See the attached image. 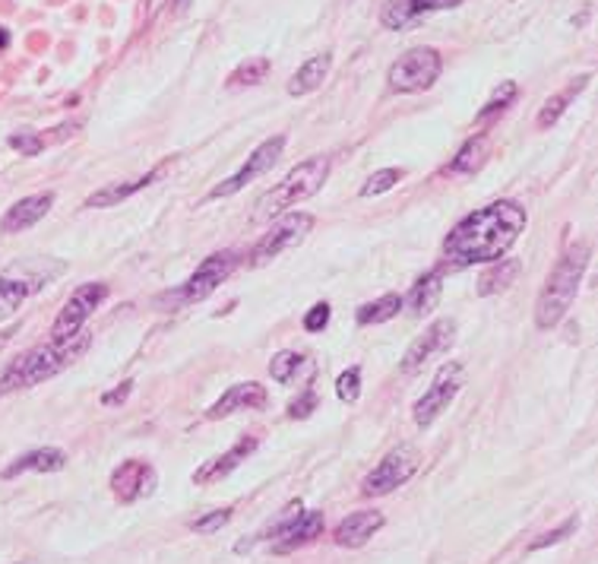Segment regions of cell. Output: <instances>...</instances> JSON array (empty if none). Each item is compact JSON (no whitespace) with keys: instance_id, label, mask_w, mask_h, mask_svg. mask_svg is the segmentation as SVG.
Instances as JSON below:
<instances>
[{"instance_id":"1","label":"cell","mask_w":598,"mask_h":564,"mask_svg":"<svg viewBox=\"0 0 598 564\" xmlns=\"http://www.w3.org/2000/svg\"><path fill=\"white\" fill-rule=\"evenodd\" d=\"M526 229V210L516 200H497L475 210L443 241V261L450 267H471V263H494L520 241Z\"/></svg>"},{"instance_id":"2","label":"cell","mask_w":598,"mask_h":564,"mask_svg":"<svg viewBox=\"0 0 598 564\" xmlns=\"http://www.w3.org/2000/svg\"><path fill=\"white\" fill-rule=\"evenodd\" d=\"M89 346H92V333L79 330V333L66 336V340H51L48 346H38L16 355L6 368H0V396L13 394V390L35 387V384L61 374L66 364L76 362Z\"/></svg>"},{"instance_id":"3","label":"cell","mask_w":598,"mask_h":564,"mask_svg":"<svg viewBox=\"0 0 598 564\" xmlns=\"http://www.w3.org/2000/svg\"><path fill=\"white\" fill-rule=\"evenodd\" d=\"M589 257H593V248H589L586 241H580L557 261V267L551 270L548 282H544L542 295H538V302H535L538 330H551L563 321V314H567L570 304H573L576 292H580L583 276H586Z\"/></svg>"},{"instance_id":"4","label":"cell","mask_w":598,"mask_h":564,"mask_svg":"<svg viewBox=\"0 0 598 564\" xmlns=\"http://www.w3.org/2000/svg\"><path fill=\"white\" fill-rule=\"evenodd\" d=\"M327 178H329V159L327 156L304 159V162L295 165V169H291L276 188H269L260 200H257L254 219L257 222H269V219L282 216L285 210L298 207L301 200L314 197L317 190L327 184Z\"/></svg>"},{"instance_id":"5","label":"cell","mask_w":598,"mask_h":564,"mask_svg":"<svg viewBox=\"0 0 598 564\" xmlns=\"http://www.w3.org/2000/svg\"><path fill=\"white\" fill-rule=\"evenodd\" d=\"M241 263V257L235 254V251H222V254H212L206 257L203 263H199V270L194 276H190L184 285H177V289L165 292V295L156 298V304H165L162 311H181V308H190V304L203 302V298H209L212 292L218 289L225 280H228L231 273H235V267Z\"/></svg>"},{"instance_id":"6","label":"cell","mask_w":598,"mask_h":564,"mask_svg":"<svg viewBox=\"0 0 598 564\" xmlns=\"http://www.w3.org/2000/svg\"><path fill=\"white\" fill-rule=\"evenodd\" d=\"M418 467H421V454H418L411 444H402V447L390 450V454L383 456L380 467L370 469V473L364 476L361 495L380 497V495L396 492L399 486H405V482H409L411 476L418 473Z\"/></svg>"},{"instance_id":"7","label":"cell","mask_w":598,"mask_h":564,"mask_svg":"<svg viewBox=\"0 0 598 564\" xmlns=\"http://www.w3.org/2000/svg\"><path fill=\"white\" fill-rule=\"evenodd\" d=\"M317 219L310 216V212H291V216H285L282 222L276 225V229H269L260 241L250 248L248 254V267H266L269 261H276L282 251L295 248V244H301L304 238L310 235V229H314Z\"/></svg>"},{"instance_id":"8","label":"cell","mask_w":598,"mask_h":564,"mask_svg":"<svg viewBox=\"0 0 598 564\" xmlns=\"http://www.w3.org/2000/svg\"><path fill=\"white\" fill-rule=\"evenodd\" d=\"M443 70V57L437 55V48H411L390 67V86L396 92H421L431 89L434 79Z\"/></svg>"},{"instance_id":"9","label":"cell","mask_w":598,"mask_h":564,"mask_svg":"<svg viewBox=\"0 0 598 564\" xmlns=\"http://www.w3.org/2000/svg\"><path fill=\"white\" fill-rule=\"evenodd\" d=\"M465 384V368L460 362H447L441 371L434 374V384L428 387V394L415 403V422L421 428H431L437 422V415L456 400V394L462 390Z\"/></svg>"},{"instance_id":"10","label":"cell","mask_w":598,"mask_h":564,"mask_svg":"<svg viewBox=\"0 0 598 564\" xmlns=\"http://www.w3.org/2000/svg\"><path fill=\"white\" fill-rule=\"evenodd\" d=\"M282 149H285V137H269L266 143H260L254 149V156H248V162H244V169H238L231 178H225V181H218L216 188L209 190V200H225V197L238 194V190L248 188L254 178L266 175V171L272 169V165L282 159Z\"/></svg>"},{"instance_id":"11","label":"cell","mask_w":598,"mask_h":564,"mask_svg":"<svg viewBox=\"0 0 598 564\" xmlns=\"http://www.w3.org/2000/svg\"><path fill=\"white\" fill-rule=\"evenodd\" d=\"M108 298V285L105 282H86L66 298L61 314L55 317V327H51V340H66V336L79 333L86 323V317H92V311Z\"/></svg>"},{"instance_id":"12","label":"cell","mask_w":598,"mask_h":564,"mask_svg":"<svg viewBox=\"0 0 598 564\" xmlns=\"http://www.w3.org/2000/svg\"><path fill=\"white\" fill-rule=\"evenodd\" d=\"M453 340H456V321L453 317H441V321L431 323V327L405 349L402 362H399V371H402V374H418L431 358L447 353V349L453 346Z\"/></svg>"},{"instance_id":"13","label":"cell","mask_w":598,"mask_h":564,"mask_svg":"<svg viewBox=\"0 0 598 564\" xmlns=\"http://www.w3.org/2000/svg\"><path fill=\"white\" fill-rule=\"evenodd\" d=\"M152 488H156V469L146 460H124L111 473V492L121 504L139 501V497L152 495Z\"/></svg>"},{"instance_id":"14","label":"cell","mask_w":598,"mask_h":564,"mask_svg":"<svg viewBox=\"0 0 598 564\" xmlns=\"http://www.w3.org/2000/svg\"><path fill=\"white\" fill-rule=\"evenodd\" d=\"M462 0H387L380 10V23L387 29H411L421 23L428 13L456 10Z\"/></svg>"},{"instance_id":"15","label":"cell","mask_w":598,"mask_h":564,"mask_svg":"<svg viewBox=\"0 0 598 564\" xmlns=\"http://www.w3.org/2000/svg\"><path fill=\"white\" fill-rule=\"evenodd\" d=\"M320 533H323V514L320 510H301V514L291 517V520L282 527V533L272 539V552L289 555V552H295V549L314 542Z\"/></svg>"},{"instance_id":"16","label":"cell","mask_w":598,"mask_h":564,"mask_svg":"<svg viewBox=\"0 0 598 564\" xmlns=\"http://www.w3.org/2000/svg\"><path fill=\"white\" fill-rule=\"evenodd\" d=\"M266 387L257 381H244L228 387L209 409H206V419H225V415L238 413V409H263L266 406Z\"/></svg>"},{"instance_id":"17","label":"cell","mask_w":598,"mask_h":564,"mask_svg":"<svg viewBox=\"0 0 598 564\" xmlns=\"http://www.w3.org/2000/svg\"><path fill=\"white\" fill-rule=\"evenodd\" d=\"M257 447H260V437L257 435L241 437V441H238L231 450H225L222 456H216V460H209L206 467H199L194 473V482L197 486H209V482H216V479H225V476L235 473V469L241 467V463L248 460Z\"/></svg>"},{"instance_id":"18","label":"cell","mask_w":598,"mask_h":564,"mask_svg":"<svg viewBox=\"0 0 598 564\" xmlns=\"http://www.w3.org/2000/svg\"><path fill=\"white\" fill-rule=\"evenodd\" d=\"M55 207V194H35V197H23L19 203H13L10 210L0 219V231L6 235H16V231L32 229L35 222H42L48 216V210Z\"/></svg>"},{"instance_id":"19","label":"cell","mask_w":598,"mask_h":564,"mask_svg":"<svg viewBox=\"0 0 598 564\" xmlns=\"http://www.w3.org/2000/svg\"><path fill=\"white\" fill-rule=\"evenodd\" d=\"M380 527H383L380 510H355V514H349L336 527V542L345 549H358V546H364V542H370V536Z\"/></svg>"},{"instance_id":"20","label":"cell","mask_w":598,"mask_h":564,"mask_svg":"<svg viewBox=\"0 0 598 564\" xmlns=\"http://www.w3.org/2000/svg\"><path fill=\"white\" fill-rule=\"evenodd\" d=\"M66 467V454L57 447H42V450H29L19 460H13L10 467L4 469V479H16L23 473H61Z\"/></svg>"},{"instance_id":"21","label":"cell","mask_w":598,"mask_h":564,"mask_svg":"<svg viewBox=\"0 0 598 564\" xmlns=\"http://www.w3.org/2000/svg\"><path fill=\"white\" fill-rule=\"evenodd\" d=\"M441 292H443L441 270H434V273L421 276V280L411 285L409 298H402V304H409L415 317H424V314H431V311L437 308V302H441Z\"/></svg>"},{"instance_id":"22","label":"cell","mask_w":598,"mask_h":564,"mask_svg":"<svg viewBox=\"0 0 598 564\" xmlns=\"http://www.w3.org/2000/svg\"><path fill=\"white\" fill-rule=\"evenodd\" d=\"M329 67H332V55H317L304 64L301 70L291 77L289 83V96H308V92L320 89V83L329 77Z\"/></svg>"},{"instance_id":"23","label":"cell","mask_w":598,"mask_h":564,"mask_svg":"<svg viewBox=\"0 0 598 564\" xmlns=\"http://www.w3.org/2000/svg\"><path fill=\"white\" fill-rule=\"evenodd\" d=\"M589 79H593V77H589V73H586V77H580L573 86H567V89H563V92H557V96H551L548 102L542 105V111H538V118H535V124H538V128H542V130L554 128V124H557V118H561L563 111H567V105L573 102V98L580 96V92L589 86Z\"/></svg>"},{"instance_id":"24","label":"cell","mask_w":598,"mask_h":564,"mask_svg":"<svg viewBox=\"0 0 598 564\" xmlns=\"http://www.w3.org/2000/svg\"><path fill=\"white\" fill-rule=\"evenodd\" d=\"M152 178H156V171H149V175H143V178H137V181H130V184H108V188H102V190H96V194L86 200V207H96V210H105V207H117V203H124L127 197H133L137 190H143V188H149L152 184Z\"/></svg>"},{"instance_id":"25","label":"cell","mask_w":598,"mask_h":564,"mask_svg":"<svg viewBox=\"0 0 598 564\" xmlns=\"http://www.w3.org/2000/svg\"><path fill=\"white\" fill-rule=\"evenodd\" d=\"M520 276V261H513V257H501V261H494V267L488 270V273L478 280V295H497V292L510 289V282Z\"/></svg>"},{"instance_id":"26","label":"cell","mask_w":598,"mask_h":564,"mask_svg":"<svg viewBox=\"0 0 598 564\" xmlns=\"http://www.w3.org/2000/svg\"><path fill=\"white\" fill-rule=\"evenodd\" d=\"M402 311V295H380L377 302H368L358 308L355 321L358 327H374V323H387Z\"/></svg>"},{"instance_id":"27","label":"cell","mask_w":598,"mask_h":564,"mask_svg":"<svg viewBox=\"0 0 598 564\" xmlns=\"http://www.w3.org/2000/svg\"><path fill=\"white\" fill-rule=\"evenodd\" d=\"M32 285L29 280H10V276H0V321L13 317L19 311V304L32 295Z\"/></svg>"},{"instance_id":"28","label":"cell","mask_w":598,"mask_h":564,"mask_svg":"<svg viewBox=\"0 0 598 564\" xmlns=\"http://www.w3.org/2000/svg\"><path fill=\"white\" fill-rule=\"evenodd\" d=\"M484 159H488V140H484V137H475V140L465 143L460 149V156L450 162V171H456V175H471V171L481 169Z\"/></svg>"},{"instance_id":"29","label":"cell","mask_w":598,"mask_h":564,"mask_svg":"<svg viewBox=\"0 0 598 564\" xmlns=\"http://www.w3.org/2000/svg\"><path fill=\"white\" fill-rule=\"evenodd\" d=\"M266 73H269V57H250V61H244L241 67L228 77V89H241V86L263 83Z\"/></svg>"},{"instance_id":"30","label":"cell","mask_w":598,"mask_h":564,"mask_svg":"<svg viewBox=\"0 0 598 564\" xmlns=\"http://www.w3.org/2000/svg\"><path fill=\"white\" fill-rule=\"evenodd\" d=\"M405 178L402 169H380L374 171V175L368 178V181L361 184V197H380L387 194V190H393L399 181Z\"/></svg>"},{"instance_id":"31","label":"cell","mask_w":598,"mask_h":564,"mask_svg":"<svg viewBox=\"0 0 598 564\" xmlns=\"http://www.w3.org/2000/svg\"><path fill=\"white\" fill-rule=\"evenodd\" d=\"M516 96H520V86H516L513 79H507V83H503L501 89L494 92V98H491V102L484 105L481 111H478V118H475V121H478V124H484V121H488L491 115H501V111L507 108V105L513 102Z\"/></svg>"},{"instance_id":"32","label":"cell","mask_w":598,"mask_h":564,"mask_svg":"<svg viewBox=\"0 0 598 564\" xmlns=\"http://www.w3.org/2000/svg\"><path fill=\"white\" fill-rule=\"evenodd\" d=\"M301 362H304L301 355L289 353V349H285V353H279L269 362V377H272V381H279V384H289L291 377H295V371L301 368Z\"/></svg>"},{"instance_id":"33","label":"cell","mask_w":598,"mask_h":564,"mask_svg":"<svg viewBox=\"0 0 598 564\" xmlns=\"http://www.w3.org/2000/svg\"><path fill=\"white\" fill-rule=\"evenodd\" d=\"M336 394H339V400H345V403H355L358 396H361V368H345L342 374L336 377Z\"/></svg>"},{"instance_id":"34","label":"cell","mask_w":598,"mask_h":564,"mask_svg":"<svg viewBox=\"0 0 598 564\" xmlns=\"http://www.w3.org/2000/svg\"><path fill=\"white\" fill-rule=\"evenodd\" d=\"M576 527H580V517H576V514H573V517H567V520H563V523H561V527H557V529H551V533H544V536H538V539H535V542H532V546H529V549H532V552H538V549H548V546H557V542H563V539H567V536H570V533H576Z\"/></svg>"},{"instance_id":"35","label":"cell","mask_w":598,"mask_h":564,"mask_svg":"<svg viewBox=\"0 0 598 564\" xmlns=\"http://www.w3.org/2000/svg\"><path fill=\"white\" fill-rule=\"evenodd\" d=\"M228 520H231V510L222 508V510H212V514H206V517H199V520H194V523H190V529H194V533H216V529H222Z\"/></svg>"},{"instance_id":"36","label":"cell","mask_w":598,"mask_h":564,"mask_svg":"<svg viewBox=\"0 0 598 564\" xmlns=\"http://www.w3.org/2000/svg\"><path fill=\"white\" fill-rule=\"evenodd\" d=\"M10 146L23 156H38L42 152V137L32 134V130H19V134L10 137Z\"/></svg>"},{"instance_id":"37","label":"cell","mask_w":598,"mask_h":564,"mask_svg":"<svg viewBox=\"0 0 598 564\" xmlns=\"http://www.w3.org/2000/svg\"><path fill=\"white\" fill-rule=\"evenodd\" d=\"M327 323H329V304L327 302L314 304V308L304 314V330H308V333H320V330H327Z\"/></svg>"},{"instance_id":"38","label":"cell","mask_w":598,"mask_h":564,"mask_svg":"<svg viewBox=\"0 0 598 564\" xmlns=\"http://www.w3.org/2000/svg\"><path fill=\"white\" fill-rule=\"evenodd\" d=\"M317 406H320V400H317L314 390H304V394L289 406V419H308V415L314 413Z\"/></svg>"},{"instance_id":"39","label":"cell","mask_w":598,"mask_h":564,"mask_svg":"<svg viewBox=\"0 0 598 564\" xmlns=\"http://www.w3.org/2000/svg\"><path fill=\"white\" fill-rule=\"evenodd\" d=\"M133 394V381H124L121 387H115V390H108V394H102V403L105 406H121L124 400Z\"/></svg>"},{"instance_id":"40","label":"cell","mask_w":598,"mask_h":564,"mask_svg":"<svg viewBox=\"0 0 598 564\" xmlns=\"http://www.w3.org/2000/svg\"><path fill=\"white\" fill-rule=\"evenodd\" d=\"M6 45H10V32L0 29V48H6Z\"/></svg>"},{"instance_id":"41","label":"cell","mask_w":598,"mask_h":564,"mask_svg":"<svg viewBox=\"0 0 598 564\" xmlns=\"http://www.w3.org/2000/svg\"><path fill=\"white\" fill-rule=\"evenodd\" d=\"M16 333V330H4V333H0V346H6V343H10V336Z\"/></svg>"},{"instance_id":"42","label":"cell","mask_w":598,"mask_h":564,"mask_svg":"<svg viewBox=\"0 0 598 564\" xmlns=\"http://www.w3.org/2000/svg\"><path fill=\"white\" fill-rule=\"evenodd\" d=\"M184 6H188V0H177V10H184Z\"/></svg>"},{"instance_id":"43","label":"cell","mask_w":598,"mask_h":564,"mask_svg":"<svg viewBox=\"0 0 598 564\" xmlns=\"http://www.w3.org/2000/svg\"><path fill=\"white\" fill-rule=\"evenodd\" d=\"M19 564H29V561H19Z\"/></svg>"}]
</instances>
